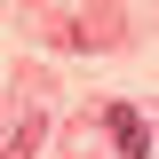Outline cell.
<instances>
[{"label": "cell", "instance_id": "6da1fadb", "mask_svg": "<svg viewBox=\"0 0 159 159\" xmlns=\"http://www.w3.org/2000/svg\"><path fill=\"white\" fill-rule=\"evenodd\" d=\"M111 135H119V159H151V135H143L135 103H111Z\"/></svg>", "mask_w": 159, "mask_h": 159}, {"label": "cell", "instance_id": "7a4b0ae2", "mask_svg": "<svg viewBox=\"0 0 159 159\" xmlns=\"http://www.w3.org/2000/svg\"><path fill=\"white\" fill-rule=\"evenodd\" d=\"M40 135H48V111H24V119H16V135H8V151H0V159H32V151H40Z\"/></svg>", "mask_w": 159, "mask_h": 159}]
</instances>
